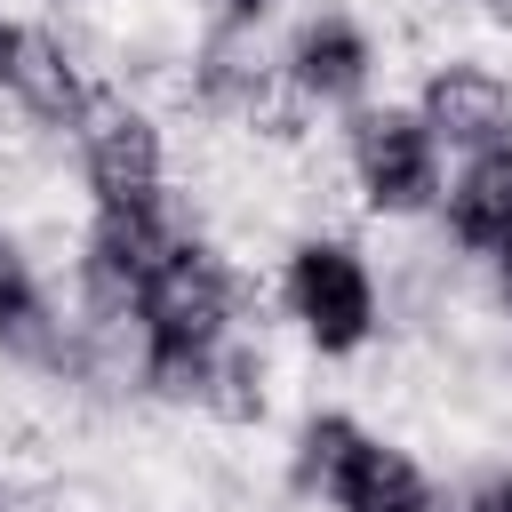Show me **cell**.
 <instances>
[{
	"instance_id": "obj_1",
	"label": "cell",
	"mask_w": 512,
	"mask_h": 512,
	"mask_svg": "<svg viewBox=\"0 0 512 512\" xmlns=\"http://www.w3.org/2000/svg\"><path fill=\"white\" fill-rule=\"evenodd\" d=\"M232 312H240V280H232V264L192 232V240L152 272V288L136 296V368H144V384L168 376L176 360L224 344V336H232Z\"/></svg>"
},
{
	"instance_id": "obj_2",
	"label": "cell",
	"mask_w": 512,
	"mask_h": 512,
	"mask_svg": "<svg viewBox=\"0 0 512 512\" xmlns=\"http://www.w3.org/2000/svg\"><path fill=\"white\" fill-rule=\"evenodd\" d=\"M344 160H352V184L376 216H424L440 200V144L400 104H360L352 136H344Z\"/></svg>"
},
{
	"instance_id": "obj_3",
	"label": "cell",
	"mask_w": 512,
	"mask_h": 512,
	"mask_svg": "<svg viewBox=\"0 0 512 512\" xmlns=\"http://www.w3.org/2000/svg\"><path fill=\"white\" fill-rule=\"evenodd\" d=\"M280 296H288V320L320 352H360L376 336V280H368L360 248H344V240H304L288 256Z\"/></svg>"
},
{
	"instance_id": "obj_4",
	"label": "cell",
	"mask_w": 512,
	"mask_h": 512,
	"mask_svg": "<svg viewBox=\"0 0 512 512\" xmlns=\"http://www.w3.org/2000/svg\"><path fill=\"white\" fill-rule=\"evenodd\" d=\"M72 136H80V176H88L96 208H152V200H168V144H160V128L136 104L96 96Z\"/></svg>"
},
{
	"instance_id": "obj_5",
	"label": "cell",
	"mask_w": 512,
	"mask_h": 512,
	"mask_svg": "<svg viewBox=\"0 0 512 512\" xmlns=\"http://www.w3.org/2000/svg\"><path fill=\"white\" fill-rule=\"evenodd\" d=\"M408 112H416L424 136H432L440 152H456V160H480V152H504V144H512V80H504L496 64H472V56L440 64Z\"/></svg>"
},
{
	"instance_id": "obj_6",
	"label": "cell",
	"mask_w": 512,
	"mask_h": 512,
	"mask_svg": "<svg viewBox=\"0 0 512 512\" xmlns=\"http://www.w3.org/2000/svg\"><path fill=\"white\" fill-rule=\"evenodd\" d=\"M0 96L48 128H80V112L96 104L88 96V72L80 56L64 48V32L48 24H8V56H0Z\"/></svg>"
},
{
	"instance_id": "obj_7",
	"label": "cell",
	"mask_w": 512,
	"mask_h": 512,
	"mask_svg": "<svg viewBox=\"0 0 512 512\" xmlns=\"http://www.w3.org/2000/svg\"><path fill=\"white\" fill-rule=\"evenodd\" d=\"M368 72H376V48H368V32H360L352 16H336V8L312 16V24H296V40H288V56H280V80L296 88L304 112H320V104H352V112H360Z\"/></svg>"
},
{
	"instance_id": "obj_8",
	"label": "cell",
	"mask_w": 512,
	"mask_h": 512,
	"mask_svg": "<svg viewBox=\"0 0 512 512\" xmlns=\"http://www.w3.org/2000/svg\"><path fill=\"white\" fill-rule=\"evenodd\" d=\"M440 216L456 232L464 256H512V144L504 152H480L456 168V184L440 192Z\"/></svg>"
},
{
	"instance_id": "obj_9",
	"label": "cell",
	"mask_w": 512,
	"mask_h": 512,
	"mask_svg": "<svg viewBox=\"0 0 512 512\" xmlns=\"http://www.w3.org/2000/svg\"><path fill=\"white\" fill-rule=\"evenodd\" d=\"M0 352H16V360H48V368L72 360V336L56 328V312H48V296H40L32 264H24V248H16L8 232H0Z\"/></svg>"
},
{
	"instance_id": "obj_10",
	"label": "cell",
	"mask_w": 512,
	"mask_h": 512,
	"mask_svg": "<svg viewBox=\"0 0 512 512\" xmlns=\"http://www.w3.org/2000/svg\"><path fill=\"white\" fill-rule=\"evenodd\" d=\"M328 504H336V512H440L432 480H424L400 448H384V440H360V456L344 464V480H336Z\"/></svg>"
},
{
	"instance_id": "obj_11",
	"label": "cell",
	"mask_w": 512,
	"mask_h": 512,
	"mask_svg": "<svg viewBox=\"0 0 512 512\" xmlns=\"http://www.w3.org/2000/svg\"><path fill=\"white\" fill-rule=\"evenodd\" d=\"M360 440H368V432H360L352 416H336V408H328V416H312V424L296 432V488L328 504V496H336V480H344V464L360 456Z\"/></svg>"
},
{
	"instance_id": "obj_12",
	"label": "cell",
	"mask_w": 512,
	"mask_h": 512,
	"mask_svg": "<svg viewBox=\"0 0 512 512\" xmlns=\"http://www.w3.org/2000/svg\"><path fill=\"white\" fill-rule=\"evenodd\" d=\"M456 512H512V464H496V472H480L464 496H456Z\"/></svg>"
},
{
	"instance_id": "obj_13",
	"label": "cell",
	"mask_w": 512,
	"mask_h": 512,
	"mask_svg": "<svg viewBox=\"0 0 512 512\" xmlns=\"http://www.w3.org/2000/svg\"><path fill=\"white\" fill-rule=\"evenodd\" d=\"M264 16V0H224V24H256Z\"/></svg>"
},
{
	"instance_id": "obj_14",
	"label": "cell",
	"mask_w": 512,
	"mask_h": 512,
	"mask_svg": "<svg viewBox=\"0 0 512 512\" xmlns=\"http://www.w3.org/2000/svg\"><path fill=\"white\" fill-rule=\"evenodd\" d=\"M488 16H496V24H512V0H488Z\"/></svg>"
},
{
	"instance_id": "obj_15",
	"label": "cell",
	"mask_w": 512,
	"mask_h": 512,
	"mask_svg": "<svg viewBox=\"0 0 512 512\" xmlns=\"http://www.w3.org/2000/svg\"><path fill=\"white\" fill-rule=\"evenodd\" d=\"M0 512H8V496H0Z\"/></svg>"
}]
</instances>
